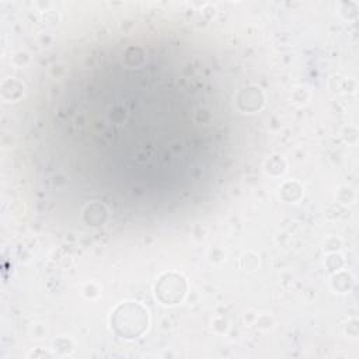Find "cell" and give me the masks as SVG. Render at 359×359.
<instances>
[{"mask_svg":"<svg viewBox=\"0 0 359 359\" xmlns=\"http://www.w3.org/2000/svg\"><path fill=\"white\" fill-rule=\"evenodd\" d=\"M112 325L119 335L125 338H135L144 331L147 325V313L137 303H123L115 310L112 316Z\"/></svg>","mask_w":359,"mask_h":359,"instance_id":"1","label":"cell"},{"mask_svg":"<svg viewBox=\"0 0 359 359\" xmlns=\"http://www.w3.org/2000/svg\"><path fill=\"white\" fill-rule=\"evenodd\" d=\"M156 293L164 303H177L185 293V280L177 273H165L160 278Z\"/></svg>","mask_w":359,"mask_h":359,"instance_id":"2","label":"cell"}]
</instances>
